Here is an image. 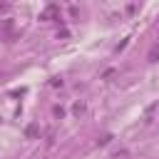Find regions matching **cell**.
Here are the masks:
<instances>
[{
    "instance_id": "cell-3",
    "label": "cell",
    "mask_w": 159,
    "mask_h": 159,
    "mask_svg": "<svg viewBox=\"0 0 159 159\" xmlns=\"http://www.w3.org/2000/svg\"><path fill=\"white\" fill-rule=\"evenodd\" d=\"M82 112H84V104L77 102V104H75V114H82Z\"/></svg>"
},
{
    "instance_id": "cell-2",
    "label": "cell",
    "mask_w": 159,
    "mask_h": 159,
    "mask_svg": "<svg viewBox=\"0 0 159 159\" xmlns=\"http://www.w3.org/2000/svg\"><path fill=\"white\" fill-rule=\"evenodd\" d=\"M35 132H37V124H30L27 127V137H35Z\"/></svg>"
},
{
    "instance_id": "cell-1",
    "label": "cell",
    "mask_w": 159,
    "mask_h": 159,
    "mask_svg": "<svg viewBox=\"0 0 159 159\" xmlns=\"http://www.w3.org/2000/svg\"><path fill=\"white\" fill-rule=\"evenodd\" d=\"M157 60H159V45H154L149 50V62H157Z\"/></svg>"
}]
</instances>
